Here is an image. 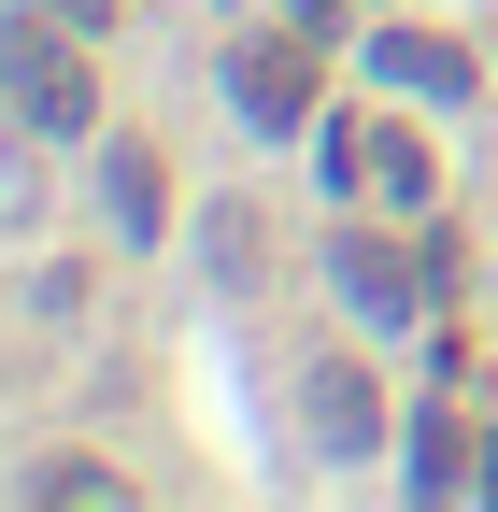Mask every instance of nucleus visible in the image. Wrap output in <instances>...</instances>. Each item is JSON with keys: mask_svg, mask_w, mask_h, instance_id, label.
Returning a JSON list of instances; mask_svg holds the SVG:
<instances>
[{"mask_svg": "<svg viewBox=\"0 0 498 512\" xmlns=\"http://www.w3.org/2000/svg\"><path fill=\"white\" fill-rule=\"evenodd\" d=\"M72 43H86V29H72V15H43V0L0 29V86H15V114L43 128V143H72V128L100 114V86H86V57H72Z\"/></svg>", "mask_w": 498, "mask_h": 512, "instance_id": "f257e3e1", "label": "nucleus"}, {"mask_svg": "<svg viewBox=\"0 0 498 512\" xmlns=\"http://www.w3.org/2000/svg\"><path fill=\"white\" fill-rule=\"evenodd\" d=\"M328 185H342V200H385V214H427V200H442V171H427V143H413V128H328Z\"/></svg>", "mask_w": 498, "mask_h": 512, "instance_id": "f03ea898", "label": "nucleus"}, {"mask_svg": "<svg viewBox=\"0 0 498 512\" xmlns=\"http://www.w3.org/2000/svg\"><path fill=\"white\" fill-rule=\"evenodd\" d=\"M228 100H242V128H314V29H257L228 57Z\"/></svg>", "mask_w": 498, "mask_h": 512, "instance_id": "7ed1b4c3", "label": "nucleus"}, {"mask_svg": "<svg viewBox=\"0 0 498 512\" xmlns=\"http://www.w3.org/2000/svg\"><path fill=\"white\" fill-rule=\"evenodd\" d=\"M370 86H413V100H470V43H427V29H370Z\"/></svg>", "mask_w": 498, "mask_h": 512, "instance_id": "20e7f679", "label": "nucleus"}, {"mask_svg": "<svg viewBox=\"0 0 498 512\" xmlns=\"http://www.w3.org/2000/svg\"><path fill=\"white\" fill-rule=\"evenodd\" d=\"M299 413H314V441H328V456H356V441L385 427V399H370V370H342V356H328L314 384H299Z\"/></svg>", "mask_w": 498, "mask_h": 512, "instance_id": "39448f33", "label": "nucleus"}, {"mask_svg": "<svg viewBox=\"0 0 498 512\" xmlns=\"http://www.w3.org/2000/svg\"><path fill=\"white\" fill-rule=\"evenodd\" d=\"M328 271H342V299L370 313V328H399V313H413V271H399L385 242H356V228H342V256H328Z\"/></svg>", "mask_w": 498, "mask_h": 512, "instance_id": "423d86ee", "label": "nucleus"}, {"mask_svg": "<svg viewBox=\"0 0 498 512\" xmlns=\"http://www.w3.org/2000/svg\"><path fill=\"white\" fill-rule=\"evenodd\" d=\"M100 200H114V228H157V200H171V171H157V143H100Z\"/></svg>", "mask_w": 498, "mask_h": 512, "instance_id": "0eeeda50", "label": "nucleus"}, {"mask_svg": "<svg viewBox=\"0 0 498 512\" xmlns=\"http://www.w3.org/2000/svg\"><path fill=\"white\" fill-rule=\"evenodd\" d=\"M413 484H427V498L484 484V427H470V413H427V427H413Z\"/></svg>", "mask_w": 498, "mask_h": 512, "instance_id": "6e6552de", "label": "nucleus"}, {"mask_svg": "<svg viewBox=\"0 0 498 512\" xmlns=\"http://www.w3.org/2000/svg\"><path fill=\"white\" fill-rule=\"evenodd\" d=\"M43 15H72V29H114V0H43Z\"/></svg>", "mask_w": 498, "mask_h": 512, "instance_id": "1a4fd4ad", "label": "nucleus"}, {"mask_svg": "<svg viewBox=\"0 0 498 512\" xmlns=\"http://www.w3.org/2000/svg\"><path fill=\"white\" fill-rule=\"evenodd\" d=\"M285 15H299V29H342V0H285Z\"/></svg>", "mask_w": 498, "mask_h": 512, "instance_id": "9d476101", "label": "nucleus"}, {"mask_svg": "<svg viewBox=\"0 0 498 512\" xmlns=\"http://www.w3.org/2000/svg\"><path fill=\"white\" fill-rule=\"evenodd\" d=\"M484 498H498V427H484Z\"/></svg>", "mask_w": 498, "mask_h": 512, "instance_id": "9b49d317", "label": "nucleus"}]
</instances>
